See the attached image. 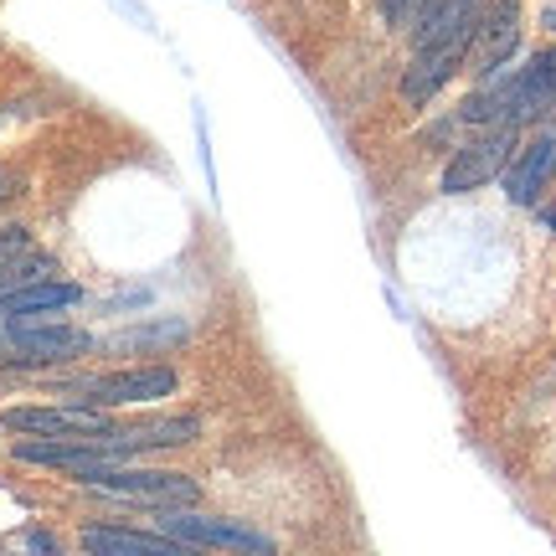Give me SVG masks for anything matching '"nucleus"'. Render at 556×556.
Listing matches in <instances>:
<instances>
[{
	"mask_svg": "<svg viewBox=\"0 0 556 556\" xmlns=\"http://www.w3.org/2000/svg\"><path fill=\"white\" fill-rule=\"evenodd\" d=\"M381 11H387V21H392V26L417 31V26L428 21V11H433V0H381Z\"/></svg>",
	"mask_w": 556,
	"mask_h": 556,
	"instance_id": "obj_15",
	"label": "nucleus"
},
{
	"mask_svg": "<svg viewBox=\"0 0 556 556\" xmlns=\"http://www.w3.org/2000/svg\"><path fill=\"white\" fill-rule=\"evenodd\" d=\"M160 536L186 541V546H217V552H238V556H274V536H263L242 520H222V516H197V510H165L155 520Z\"/></svg>",
	"mask_w": 556,
	"mask_h": 556,
	"instance_id": "obj_3",
	"label": "nucleus"
},
{
	"mask_svg": "<svg viewBox=\"0 0 556 556\" xmlns=\"http://www.w3.org/2000/svg\"><path fill=\"white\" fill-rule=\"evenodd\" d=\"M201 422L197 417H155V422H139V428H114L109 443L114 454L129 458V454H150V448H180V443H197Z\"/></svg>",
	"mask_w": 556,
	"mask_h": 556,
	"instance_id": "obj_11",
	"label": "nucleus"
},
{
	"mask_svg": "<svg viewBox=\"0 0 556 556\" xmlns=\"http://www.w3.org/2000/svg\"><path fill=\"white\" fill-rule=\"evenodd\" d=\"M114 5H119L124 16H135L139 26H150V11H144V5H139V0H114Z\"/></svg>",
	"mask_w": 556,
	"mask_h": 556,
	"instance_id": "obj_18",
	"label": "nucleus"
},
{
	"mask_svg": "<svg viewBox=\"0 0 556 556\" xmlns=\"http://www.w3.org/2000/svg\"><path fill=\"white\" fill-rule=\"evenodd\" d=\"M16 186H21V180L11 176V170H5V165H0V201H11V197H16Z\"/></svg>",
	"mask_w": 556,
	"mask_h": 556,
	"instance_id": "obj_19",
	"label": "nucleus"
},
{
	"mask_svg": "<svg viewBox=\"0 0 556 556\" xmlns=\"http://www.w3.org/2000/svg\"><path fill=\"white\" fill-rule=\"evenodd\" d=\"M510 150H516V129H505V124H500L495 135L475 139V144H464V150L448 160V170H443V191H448V197L479 191L484 180H495L500 170H505Z\"/></svg>",
	"mask_w": 556,
	"mask_h": 556,
	"instance_id": "obj_8",
	"label": "nucleus"
},
{
	"mask_svg": "<svg viewBox=\"0 0 556 556\" xmlns=\"http://www.w3.org/2000/svg\"><path fill=\"white\" fill-rule=\"evenodd\" d=\"M83 552L88 556H201L197 546H186V541L129 531V526H88V531H83Z\"/></svg>",
	"mask_w": 556,
	"mask_h": 556,
	"instance_id": "obj_9",
	"label": "nucleus"
},
{
	"mask_svg": "<svg viewBox=\"0 0 556 556\" xmlns=\"http://www.w3.org/2000/svg\"><path fill=\"white\" fill-rule=\"evenodd\" d=\"M26 546H31V556H58V541L47 536V531H31V536H26Z\"/></svg>",
	"mask_w": 556,
	"mask_h": 556,
	"instance_id": "obj_17",
	"label": "nucleus"
},
{
	"mask_svg": "<svg viewBox=\"0 0 556 556\" xmlns=\"http://www.w3.org/2000/svg\"><path fill=\"white\" fill-rule=\"evenodd\" d=\"M5 428L16 433H37V438H67V443H88V438L114 433V422L93 407H11L5 413Z\"/></svg>",
	"mask_w": 556,
	"mask_h": 556,
	"instance_id": "obj_7",
	"label": "nucleus"
},
{
	"mask_svg": "<svg viewBox=\"0 0 556 556\" xmlns=\"http://www.w3.org/2000/svg\"><path fill=\"white\" fill-rule=\"evenodd\" d=\"M556 103V47L541 52L531 67H520L516 78L484 88L464 103V124H505V129H520V124L541 119Z\"/></svg>",
	"mask_w": 556,
	"mask_h": 556,
	"instance_id": "obj_1",
	"label": "nucleus"
},
{
	"mask_svg": "<svg viewBox=\"0 0 556 556\" xmlns=\"http://www.w3.org/2000/svg\"><path fill=\"white\" fill-rule=\"evenodd\" d=\"M0 351L16 366H58V361L93 351V336L73 330V325H58L52 315H16L0 319Z\"/></svg>",
	"mask_w": 556,
	"mask_h": 556,
	"instance_id": "obj_2",
	"label": "nucleus"
},
{
	"mask_svg": "<svg viewBox=\"0 0 556 556\" xmlns=\"http://www.w3.org/2000/svg\"><path fill=\"white\" fill-rule=\"evenodd\" d=\"M58 274V263L47 258V253H11V258H0V299L16 294V289H31V283H47V278Z\"/></svg>",
	"mask_w": 556,
	"mask_h": 556,
	"instance_id": "obj_14",
	"label": "nucleus"
},
{
	"mask_svg": "<svg viewBox=\"0 0 556 556\" xmlns=\"http://www.w3.org/2000/svg\"><path fill=\"white\" fill-rule=\"evenodd\" d=\"M516 47H520V0H490L479 11L475 41H469V67L479 78H495Z\"/></svg>",
	"mask_w": 556,
	"mask_h": 556,
	"instance_id": "obj_6",
	"label": "nucleus"
},
{
	"mask_svg": "<svg viewBox=\"0 0 556 556\" xmlns=\"http://www.w3.org/2000/svg\"><path fill=\"white\" fill-rule=\"evenodd\" d=\"M78 299H83L78 283L47 278V283H31V289H16V294L0 299V319H16V315H58V309H73Z\"/></svg>",
	"mask_w": 556,
	"mask_h": 556,
	"instance_id": "obj_13",
	"label": "nucleus"
},
{
	"mask_svg": "<svg viewBox=\"0 0 556 556\" xmlns=\"http://www.w3.org/2000/svg\"><path fill=\"white\" fill-rule=\"evenodd\" d=\"M464 58H469V41H443V47L413 52L407 73H402V99H407V103H428L438 88L458 73V62H464Z\"/></svg>",
	"mask_w": 556,
	"mask_h": 556,
	"instance_id": "obj_10",
	"label": "nucleus"
},
{
	"mask_svg": "<svg viewBox=\"0 0 556 556\" xmlns=\"http://www.w3.org/2000/svg\"><path fill=\"white\" fill-rule=\"evenodd\" d=\"M99 495H124V500H150V505H197L201 484L191 475H165V469H99L83 479Z\"/></svg>",
	"mask_w": 556,
	"mask_h": 556,
	"instance_id": "obj_5",
	"label": "nucleus"
},
{
	"mask_svg": "<svg viewBox=\"0 0 556 556\" xmlns=\"http://www.w3.org/2000/svg\"><path fill=\"white\" fill-rule=\"evenodd\" d=\"M170 392H176V371L170 366H129V371L78 381L67 397H73V407L109 413V407H135V402H155V397H170Z\"/></svg>",
	"mask_w": 556,
	"mask_h": 556,
	"instance_id": "obj_4",
	"label": "nucleus"
},
{
	"mask_svg": "<svg viewBox=\"0 0 556 556\" xmlns=\"http://www.w3.org/2000/svg\"><path fill=\"white\" fill-rule=\"evenodd\" d=\"M552 222H556V217H552Z\"/></svg>",
	"mask_w": 556,
	"mask_h": 556,
	"instance_id": "obj_20",
	"label": "nucleus"
},
{
	"mask_svg": "<svg viewBox=\"0 0 556 556\" xmlns=\"http://www.w3.org/2000/svg\"><path fill=\"white\" fill-rule=\"evenodd\" d=\"M556 176V124L546 129V135L531 144V150H520L516 170L505 176V197L516 201V206H531V201L541 197V186Z\"/></svg>",
	"mask_w": 556,
	"mask_h": 556,
	"instance_id": "obj_12",
	"label": "nucleus"
},
{
	"mask_svg": "<svg viewBox=\"0 0 556 556\" xmlns=\"http://www.w3.org/2000/svg\"><path fill=\"white\" fill-rule=\"evenodd\" d=\"M31 238H26V227H0V258H11V253H26Z\"/></svg>",
	"mask_w": 556,
	"mask_h": 556,
	"instance_id": "obj_16",
	"label": "nucleus"
}]
</instances>
